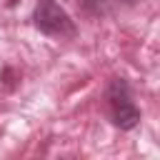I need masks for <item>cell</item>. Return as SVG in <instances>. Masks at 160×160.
<instances>
[{"label": "cell", "mask_w": 160, "mask_h": 160, "mask_svg": "<svg viewBox=\"0 0 160 160\" xmlns=\"http://www.w3.org/2000/svg\"><path fill=\"white\" fill-rule=\"evenodd\" d=\"M35 28L45 35H72V20L70 15L55 2V0H40L32 12Z\"/></svg>", "instance_id": "1"}, {"label": "cell", "mask_w": 160, "mask_h": 160, "mask_svg": "<svg viewBox=\"0 0 160 160\" xmlns=\"http://www.w3.org/2000/svg\"><path fill=\"white\" fill-rule=\"evenodd\" d=\"M122 2H128V5H132V2H138V0H122Z\"/></svg>", "instance_id": "3"}, {"label": "cell", "mask_w": 160, "mask_h": 160, "mask_svg": "<svg viewBox=\"0 0 160 160\" xmlns=\"http://www.w3.org/2000/svg\"><path fill=\"white\" fill-rule=\"evenodd\" d=\"M108 100H110V110H112V122L120 130H132L140 122V110L130 100L128 85L122 80H112V85L108 90Z\"/></svg>", "instance_id": "2"}]
</instances>
